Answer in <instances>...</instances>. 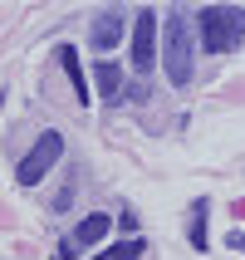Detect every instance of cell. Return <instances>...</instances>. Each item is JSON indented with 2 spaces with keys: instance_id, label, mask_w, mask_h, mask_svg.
Wrapping results in <instances>:
<instances>
[{
  "instance_id": "3957f363",
  "label": "cell",
  "mask_w": 245,
  "mask_h": 260,
  "mask_svg": "<svg viewBox=\"0 0 245 260\" xmlns=\"http://www.w3.org/2000/svg\"><path fill=\"white\" fill-rule=\"evenodd\" d=\"M59 157H64V138H59L54 128H49V133H40V143L29 147V157L20 162L15 182H20V187H34V182H44V172H49Z\"/></svg>"
},
{
  "instance_id": "ba28073f",
  "label": "cell",
  "mask_w": 245,
  "mask_h": 260,
  "mask_svg": "<svg viewBox=\"0 0 245 260\" xmlns=\"http://www.w3.org/2000/svg\"><path fill=\"white\" fill-rule=\"evenodd\" d=\"M59 64H64V74H69V84L79 88V103H88V84H84V69H79V59H74V49H69V44L59 49Z\"/></svg>"
},
{
  "instance_id": "8992f818",
  "label": "cell",
  "mask_w": 245,
  "mask_h": 260,
  "mask_svg": "<svg viewBox=\"0 0 245 260\" xmlns=\"http://www.w3.org/2000/svg\"><path fill=\"white\" fill-rule=\"evenodd\" d=\"M108 226H113V216H108V211H93V216H84L79 226H74V246H98L103 236H108Z\"/></svg>"
},
{
  "instance_id": "7a4b0ae2",
  "label": "cell",
  "mask_w": 245,
  "mask_h": 260,
  "mask_svg": "<svg viewBox=\"0 0 245 260\" xmlns=\"http://www.w3.org/2000/svg\"><path fill=\"white\" fill-rule=\"evenodd\" d=\"M162 29H167V54H162V64H167V79L182 88L191 79V29H187V15H172Z\"/></svg>"
},
{
  "instance_id": "5b68a950",
  "label": "cell",
  "mask_w": 245,
  "mask_h": 260,
  "mask_svg": "<svg viewBox=\"0 0 245 260\" xmlns=\"http://www.w3.org/2000/svg\"><path fill=\"white\" fill-rule=\"evenodd\" d=\"M88 35H93V49H98V54H108V49H113V44L123 40V10H108V15H98Z\"/></svg>"
},
{
  "instance_id": "277c9868",
  "label": "cell",
  "mask_w": 245,
  "mask_h": 260,
  "mask_svg": "<svg viewBox=\"0 0 245 260\" xmlns=\"http://www.w3.org/2000/svg\"><path fill=\"white\" fill-rule=\"evenodd\" d=\"M157 64V10H143L132 25V69L147 74Z\"/></svg>"
},
{
  "instance_id": "8fae6325",
  "label": "cell",
  "mask_w": 245,
  "mask_h": 260,
  "mask_svg": "<svg viewBox=\"0 0 245 260\" xmlns=\"http://www.w3.org/2000/svg\"><path fill=\"white\" fill-rule=\"evenodd\" d=\"M231 246H235V250H245V236H231Z\"/></svg>"
},
{
  "instance_id": "6da1fadb",
  "label": "cell",
  "mask_w": 245,
  "mask_h": 260,
  "mask_svg": "<svg viewBox=\"0 0 245 260\" xmlns=\"http://www.w3.org/2000/svg\"><path fill=\"white\" fill-rule=\"evenodd\" d=\"M240 35H245V10L240 5H206L201 10V44L211 49V54L235 49Z\"/></svg>"
},
{
  "instance_id": "52a82bcc",
  "label": "cell",
  "mask_w": 245,
  "mask_h": 260,
  "mask_svg": "<svg viewBox=\"0 0 245 260\" xmlns=\"http://www.w3.org/2000/svg\"><path fill=\"white\" fill-rule=\"evenodd\" d=\"M93 79H98V93H103V99H118V93H123V64H113V59L93 64Z\"/></svg>"
},
{
  "instance_id": "9c48e42d",
  "label": "cell",
  "mask_w": 245,
  "mask_h": 260,
  "mask_svg": "<svg viewBox=\"0 0 245 260\" xmlns=\"http://www.w3.org/2000/svg\"><path fill=\"white\" fill-rule=\"evenodd\" d=\"M143 250H147L143 241H118V246H103L93 260H143Z\"/></svg>"
},
{
  "instance_id": "30bf717a",
  "label": "cell",
  "mask_w": 245,
  "mask_h": 260,
  "mask_svg": "<svg viewBox=\"0 0 245 260\" xmlns=\"http://www.w3.org/2000/svg\"><path fill=\"white\" fill-rule=\"evenodd\" d=\"M191 246H196V250H206V202H196V206H191Z\"/></svg>"
}]
</instances>
